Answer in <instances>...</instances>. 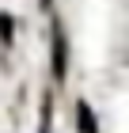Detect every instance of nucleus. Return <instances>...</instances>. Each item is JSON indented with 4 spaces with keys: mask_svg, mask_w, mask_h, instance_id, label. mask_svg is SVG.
Wrapping results in <instances>:
<instances>
[{
    "mask_svg": "<svg viewBox=\"0 0 129 133\" xmlns=\"http://www.w3.org/2000/svg\"><path fill=\"white\" fill-rule=\"evenodd\" d=\"M53 72H57V76H65V38H53Z\"/></svg>",
    "mask_w": 129,
    "mask_h": 133,
    "instance_id": "1",
    "label": "nucleus"
},
{
    "mask_svg": "<svg viewBox=\"0 0 129 133\" xmlns=\"http://www.w3.org/2000/svg\"><path fill=\"white\" fill-rule=\"evenodd\" d=\"M0 34H4V38H11V19H8V15H0Z\"/></svg>",
    "mask_w": 129,
    "mask_h": 133,
    "instance_id": "2",
    "label": "nucleus"
}]
</instances>
